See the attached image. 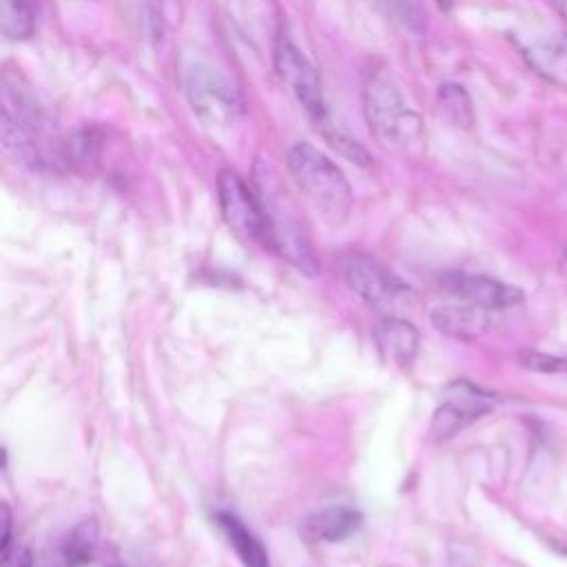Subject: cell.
<instances>
[{
	"instance_id": "obj_1",
	"label": "cell",
	"mask_w": 567,
	"mask_h": 567,
	"mask_svg": "<svg viewBox=\"0 0 567 567\" xmlns=\"http://www.w3.org/2000/svg\"><path fill=\"white\" fill-rule=\"evenodd\" d=\"M288 171L308 204L332 226L348 219L352 190L343 171L310 142H297L286 157Z\"/></svg>"
},
{
	"instance_id": "obj_2",
	"label": "cell",
	"mask_w": 567,
	"mask_h": 567,
	"mask_svg": "<svg viewBox=\"0 0 567 567\" xmlns=\"http://www.w3.org/2000/svg\"><path fill=\"white\" fill-rule=\"evenodd\" d=\"M363 113L374 137L394 151H414L423 142V124L401 89L385 73H372L363 86Z\"/></svg>"
},
{
	"instance_id": "obj_3",
	"label": "cell",
	"mask_w": 567,
	"mask_h": 567,
	"mask_svg": "<svg viewBox=\"0 0 567 567\" xmlns=\"http://www.w3.org/2000/svg\"><path fill=\"white\" fill-rule=\"evenodd\" d=\"M348 288L381 317H403L416 308V290L368 255H348L341 261Z\"/></svg>"
},
{
	"instance_id": "obj_4",
	"label": "cell",
	"mask_w": 567,
	"mask_h": 567,
	"mask_svg": "<svg viewBox=\"0 0 567 567\" xmlns=\"http://www.w3.org/2000/svg\"><path fill=\"white\" fill-rule=\"evenodd\" d=\"M217 202L226 226L244 241L275 250V230L264 202L230 168L217 173Z\"/></svg>"
},
{
	"instance_id": "obj_5",
	"label": "cell",
	"mask_w": 567,
	"mask_h": 567,
	"mask_svg": "<svg viewBox=\"0 0 567 567\" xmlns=\"http://www.w3.org/2000/svg\"><path fill=\"white\" fill-rule=\"evenodd\" d=\"M186 97L195 115L213 128H230L244 115V102L230 80L206 62H193L184 75Z\"/></svg>"
},
{
	"instance_id": "obj_6",
	"label": "cell",
	"mask_w": 567,
	"mask_h": 567,
	"mask_svg": "<svg viewBox=\"0 0 567 567\" xmlns=\"http://www.w3.org/2000/svg\"><path fill=\"white\" fill-rule=\"evenodd\" d=\"M272 64L286 89L295 95V100L303 106V111L317 122L328 124V111L321 89V78L315 64L306 58V53L284 33L279 31L272 42Z\"/></svg>"
},
{
	"instance_id": "obj_7",
	"label": "cell",
	"mask_w": 567,
	"mask_h": 567,
	"mask_svg": "<svg viewBox=\"0 0 567 567\" xmlns=\"http://www.w3.org/2000/svg\"><path fill=\"white\" fill-rule=\"evenodd\" d=\"M441 286L447 295L478 306L483 310H505L525 299L523 290L509 284H503L487 275L472 272H445L441 277Z\"/></svg>"
},
{
	"instance_id": "obj_8",
	"label": "cell",
	"mask_w": 567,
	"mask_h": 567,
	"mask_svg": "<svg viewBox=\"0 0 567 567\" xmlns=\"http://www.w3.org/2000/svg\"><path fill=\"white\" fill-rule=\"evenodd\" d=\"M489 410L492 399L483 390L467 381H456L450 385V396L434 412L432 434L436 441H445Z\"/></svg>"
},
{
	"instance_id": "obj_9",
	"label": "cell",
	"mask_w": 567,
	"mask_h": 567,
	"mask_svg": "<svg viewBox=\"0 0 567 567\" xmlns=\"http://www.w3.org/2000/svg\"><path fill=\"white\" fill-rule=\"evenodd\" d=\"M372 339L383 361L392 365L405 368L419 352V330L403 317H381L372 328Z\"/></svg>"
},
{
	"instance_id": "obj_10",
	"label": "cell",
	"mask_w": 567,
	"mask_h": 567,
	"mask_svg": "<svg viewBox=\"0 0 567 567\" xmlns=\"http://www.w3.org/2000/svg\"><path fill=\"white\" fill-rule=\"evenodd\" d=\"M361 520L357 509L334 505L310 514L301 525V534L310 543H339L352 536L361 527Z\"/></svg>"
},
{
	"instance_id": "obj_11",
	"label": "cell",
	"mask_w": 567,
	"mask_h": 567,
	"mask_svg": "<svg viewBox=\"0 0 567 567\" xmlns=\"http://www.w3.org/2000/svg\"><path fill=\"white\" fill-rule=\"evenodd\" d=\"M489 310H483L478 306L472 303H447V306H436L430 312V321L432 326L452 337V339H461V341H472L478 334H483L489 326Z\"/></svg>"
},
{
	"instance_id": "obj_12",
	"label": "cell",
	"mask_w": 567,
	"mask_h": 567,
	"mask_svg": "<svg viewBox=\"0 0 567 567\" xmlns=\"http://www.w3.org/2000/svg\"><path fill=\"white\" fill-rule=\"evenodd\" d=\"M215 523L224 532L228 545L235 549L244 567H270L264 545L237 516L228 512H217Z\"/></svg>"
},
{
	"instance_id": "obj_13",
	"label": "cell",
	"mask_w": 567,
	"mask_h": 567,
	"mask_svg": "<svg viewBox=\"0 0 567 567\" xmlns=\"http://www.w3.org/2000/svg\"><path fill=\"white\" fill-rule=\"evenodd\" d=\"M529 64L545 78L563 82L567 75V35L536 44L527 53Z\"/></svg>"
},
{
	"instance_id": "obj_14",
	"label": "cell",
	"mask_w": 567,
	"mask_h": 567,
	"mask_svg": "<svg viewBox=\"0 0 567 567\" xmlns=\"http://www.w3.org/2000/svg\"><path fill=\"white\" fill-rule=\"evenodd\" d=\"M436 100L445 117L456 126H470L474 122L472 100L461 84H441L436 91Z\"/></svg>"
},
{
	"instance_id": "obj_15",
	"label": "cell",
	"mask_w": 567,
	"mask_h": 567,
	"mask_svg": "<svg viewBox=\"0 0 567 567\" xmlns=\"http://www.w3.org/2000/svg\"><path fill=\"white\" fill-rule=\"evenodd\" d=\"M33 31V9L29 0H4L2 33L9 40H24Z\"/></svg>"
},
{
	"instance_id": "obj_16",
	"label": "cell",
	"mask_w": 567,
	"mask_h": 567,
	"mask_svg": "<svg viewBox=\"0 0 567 567\" xmlns=\"http://www.w3.org/2000/svg\"><path fill=\"white\" fill-rule=\"evenodd\" d=\"M95 538H97V527L93 520H84L80 527H75V532L71 534L69 543H66V556L71 563H86L91 560L93 547H95Z\"/></svg>"
},
{
	"instance_id": "obj_17",
	"label": "cell",
	"mask_w": 567,
	"mask_h": 567,
	"mask_svg": "<svg viewBox=\"0 0 567 567\" xmlns=\"http://www.w3.org/2000/svg\"><path fill=\"white\" fill-rule=\"evenodd\" d=\"M518 363L532 372L543 374H567V357H556L538 350H520Z\"/></svg>"
},
{
	"instance_id": "obj_18",
	"label": "cell",
	"mask_w": 567,
	"mask_h": 567,
	"mask_svg": "<svg viewBox=\"0 0 567 567\" xmlns=\"http://www.w3.org/2000/svg\"><path fill=\"white\" fill-rule=\"evenodd\" d=\"M326 137H328V142H330L343 157H348L350 162H354V164H359V166H368V164H370L368 151H365L357 140H352L350 135H346V133H341V131H337V128H326Z\"/></svg>"
},
{
	"instance_id": "obj_19",
	"label": "cell",
	"mask_w": 567,
	"mask_h": 567,
	"mask_svg": "<svg viewBox=\"0 0 567 567\" xmlns=\"http://www.w3.org/2000/svg\"><path fill=\"white\" fill-rule=\"evenodd\" d=\"M0 551L7 556L11 551V512L9 505H2V538H0Z\"/></svg>"
},
{
	"instance_id": "obj_20",
	"label": "cell",
	"mask_w": 567,
	"mask_h": 567,
	"mask_svg": "<svg viewBox=\"0 0 567 567\" xmlns=\"http://www.w3.org/2000/svg\"><path fill=\"white\" fill-rule=\"evenodd\" d=\"M31 558L27 549H11L7 556H2V567H29Z\"/></svg>"
},
{
	"instance_id": "obj_21",
	"label": "cell",
	"mask_w": 567,
	"mask_h": 567,
	"mask_svg": "<svg viewBox=\"0 0 567 567\" xmlns=\"http://www.w3.org/2000/svg\"><path fill=\"white\" fill-rule=\"evenodd\" d=\"M551 4V9L567 22V0H547Z\"/></svg>"
}]
</instances>
